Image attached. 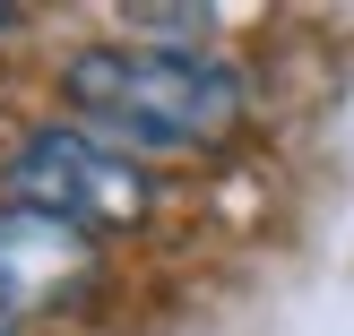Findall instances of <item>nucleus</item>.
I'll return each mask as SVG.
<instances>
[{
	"label": "nucleus",
	"instance_id": "f257e3e1",
	"mask_svg": "<svg viewBox=\"0 0 354 336\" xmlns=\"http://www.w3.org/2000/svg\"><path fill=\"white\" fill-rule=\"evenodd\" d=\"M61 95L86 138H104L113 155L138 164V155H199L234 138L251 86H242V69L190 43H86L69 52Z\"/></svg>",
	"mask_w": 354,
	"mask_h": 336
},
{
	"label": "nucleus",
	"instance_id": "f03ea898",
	"mask_svg": "<svg viewBox=\"0 0 354 336\" xmlns=\"http://www.w3.org/2000/svg\"><path fill=\"white\" fill-rule=\"evenodd\" d=\"M9 207H35V216H61L69 233H138V224L156 216V181L147 164H130V155H113L104 138H86L78 121H52V130H35L26 147L9 155Z\"/></svg>",
	"mask_w": 354,
	"mask_h": 336
},
{
	"label": "nucleus",
	"instance_id": "7ed1b4c3",
	"mask_svg": "<svg viewBox=\"0 0 354 336\" xmlns=\"http://www.w3.org/2000/svg\"><path fill=\"white\" fill-rule=\"evenodd\" d=\"M95 241L69 233L61 216H35V207L0 199V319H61L95 293Z\"/></svg>",
	"mask_w": 354,
	"mask_h": 336
},
{
	"label": "nucleus",
	"instance_id": "20e7f679",
	"mask_svg": "<svg viewBox=\"0 0 354 336\" xmlns=\"http://www.w3.org/2000/svg\"><path fill=\"white\" fill-rule=\"evenodd\" d=\"M138 26H165V34H207L216 26V9H130Z\"/></svg>",
	"mask_w": 354,
	"mask_h": 336
},
{
	"label": "nucleus",
	"instance_id": "39448f33",
	"mask_svg": "<svg viewBox=\"0 0 354 336\" xmlns=\"http://www.w3.org/2000/svg\"><path fill=\"white\" fill-rule=\"evenodd\" d=\"M17 26H26V9H0V43H9V34H17Z\"/></svg>",
	"mask_w": 354,
	"mask_h": 336
},
{
	"label": "nucleus",
	"instance_id": "423d86ee",
	"mask_svg": "<svg viewBox=\"0 0 354 336\" xmlns=\"http://www.w3.org/2000/svg\"><path fill=\"white\" fill-rule=\"evenodd\" d=\"M0 336H17V328H9V319H0Z\"/></svg>",
	"mask_w": 354,
	"mask_h": 336
}]
</instances>
